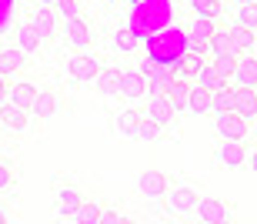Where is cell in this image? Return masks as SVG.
Listing matches in <instances>:
<instances>
[{
    "label": "cell",
    "instance_id": "obj_1",
    "mask_svg": "<svg viewBox=\"0 0 257 224\" xmlns=\"http://www.w3.org/2000/svg\"><path fill=\"white\" fill-rule=\"evenodd\" d=\"M200 191L194 184H171L167 187V194L161 197L164 201V211L167 214H177V217H194V211H197L200 204Z\"/></svg>",
    "mask_w": 257,
    "mask_h": 224
},
{
    "label": "cell",
    "instance_id": "obj_2",
    "mask_svg": "<svg viewBox=\"0 0 257 224\" xmlns=\"http://www.w3.org/2000/svg\"><path fill=\"white\" fill-rule=\"evenodd\" d=\"M60 40H64L70 50H90V40H94V34H90L87 14L60 20Z\"/></svg>",
    "mask_w": 257,
    "mask_h": 224
},
{
    "label": "cell",
    "instance_id": "obj_3",
    "mask_svg": "<svg viewBox=\"0 0 257 224\" xmlns=\"http://www.w3.org/2000/svg\"><path fill=\"white\" fill-rule=\"evenodd\" d=\"M147 84H151L147 67H127V70H120V94L117 97L131 100V104H141L147 97Z\"/></svg>",
    "mask_w": 257,
    "mask_h": 224
},
{
    "label": "cell",
    "instance_id": "obj_4",
    "mask_svg": "<svg viewBox=\"0 0 257 224\" xmlns=\"http://www.w3.org/2000/svg\"><path fill=\"white\" fill-rule=\"evenodd\" d=\"M214 114V127H217V137L224 141H244L250 134V124L237 110H210Z\"/></svg>",
    "mask_w": 257,
    "mask_h": 224
},
{
    "label": "cell",
    "instance_id": "obj_5",
    "mask_svg": "<svg viewBox=\"0 0 257 224\" xmlns=\"http://www.w3.org/2000/svg\"><path fill=\"white\" fill-rule=\"evenodd\" d=\"M220 27L217 17H194L191 24H187V50H194V54H207V40L210 34Z\"/></svg>",
    "mask_w": 257,
    "mask_h": 224
},
{
    "label": "cell",
    "instance_id": "obj_6",
    "mask_svg": "<svg viewBox=\"0 0 257 224\" xmlns=\"http://www.w3.org/2000/svg\"><path fill=\"white\" fill-rule=\"evenodd\" d=\"M27 20L37 27V34L44 37V44H50V40L60 37V17H57V10H54V7H40V4H37V7L30 10Z\"/></svg>",
    "mask_w": 257,
    "mask_h": 224
},
{
    "label": "cell",
    "instance_id": "obj_7",
    "mask_svg": "<svg viewBox=\"0 0 257 224\" xmlns=\"http://www.w3.org/2000/svg\"><path fill=\"white\" fill-rule=\"evenodd\" d=\"M100 67V57H97L94 50H77L74 57L67 60V74L74 84H87V80L94 77V70Z\"/></svg>",
    "mask_w": 257,
    "mask_h": 224
},
{
    "label": "cell",
    "instance_id": "obj_8",
    "mask_svg": "<svg viewBox=\"0 0 257 224\" xmlns=\"http://www.w3.org/2000/svg\"><path fill=\"white\" fill-rule=\"evenodd\" d=\"M87 84H90V90L100 94V97H117V94H120V70L110 67V64H100Z\"/></svg>",
    "mask_w": 257,
    "mask_h": 224
},
{
    "label": "cell",
    "instance_id": "obj_9",
    "mask_svg": "<svg viewBox=\"0 0 257 224\" xmlns=\"http://www.w3.org/2000/svg\"><path fill=\"white\" fill-rule=\"evenodd\" d=\"M167 187H171V177L164 174V171H157V167L141 171V181H137L141 197H147V201H161V197L167 194Z\"/></svg>",
    "mask_w": 257,
    "mask_h": 224
},
{
    "label": "cell",
    "instance_id": "obj_10",
    "mask_svg": "<svg viewBox=\"0 0 257 224\" xmlns=\"http://www.w3.org/2000/svg\"><path fill=\"white\" fill-rule=\"evenodd\" d=\"M141 114L151 117V121H157L161 127H171L174 121H177V110L167 104V97H164V94H151V97H144L141 100Z\"/></svg>",
    "mask_w": 257,
    "mask_h": 224
},
{
    "label": "cell",
    "instance_id": "obj_11",
    "mask_svg": "<svg viewBox=\"0 0 257 224\" xmlns=\"http://www.w3.org/2000/svg\"><path fill=\"white\" fill-rule=\"evenodd\" d=\"M194 217L200 224H224V221H230V204L220 201V197H200Z\"/></svg>",
    "mask_w": 257,
    "mask_h": 224
},
{
    "label": "cell",
    "instance_id": "obj_12",
    "mask_svg": "<svg viewBox=\"0 0 257 224\" xmlns=\"http://www.w3.org/2000/svg\"><path fill=\"white\" fill-rule=\"evenodd\" d=\"M0 127L4 131H10V134H24L30 127V110L17 107V104H0Z\"/></svg>",
    "mask_w": 257,
    "mask_h": 224
},
{
    "label": "cell",
    "instance_id": "obj_13",
    "mask_svg": "<svg viewBox=\"0 0 257 224\" xmlns=\"http://www.w3.org/2000/svg\"><path fill=\"white\" fill-rule=\"evenodd\" d=\"M230 84L234 87H257V54H240L237 57V67L230 74Z\"/></svg>",
    "mask_w": 257,
    "mask_h": 224
},
{
    "label": "cell",
    "instance_id": "obj_14",
    "mask_svg": "<svg viewBox=\"0 0 257 224\" xmlns=\"http://www.w3.org/2000/svg\"><path fill=\"white\" fill-rule=\"evenodd\" d=\"M247 154H250V151H247L244 141H224V137L217 141V161L224 167H244Z\"/></svg>",
    "mask_w": 257,
    "mask_h": 224
},
{
    "label": "cell",
    "instance_id": "obj_15",
    "mask_svg": "<svg viewBox=\"0 0 257 224\" xmlns=\"http://www.w3.org/2000/svg\"><path fill=\"white\" fill-rule=\"evenodd\" d=\"M14 47H20L24 54H37L44 47V37L37 34V27L30 20H20L17 27H14Z\"/></svg>",
    "mask_w": 257,
    "mask_h": 224
},
{
    "label": "cell",
    "instance_id": "obj_16",
    "mask_svg": "<svg viewBox=\"0 0 257 224\" xmlns=\"http://www.w3.org/2000/svg\"><path fill=\"white\" fill-rule=\"evenodd\" d=\"M57 110H60L57 90H37V97L30 104V117H34V121H50Z\"/></svg>",
    "mask_w": 257,
    "mask_h": 224
},
{
    "label": "cell",
    "instance_id": "obj_17",
    "mask_svg": "<svg viewBox=\"0 0 257 224\" xmlns=\"http://www.w3.org/2000/svg\"><path fill=\"white\" fill-rule=\"evenodd\" d=\"M164 97L177 114H187V97H191V80H181V77H171L167 87H164Z\"/></svg>",
    "mask_w": 257,
    "mask_h": 224
},
{
    "label": "cell",
    "instance_id": "obj_18",
    "mask_svg": "<svg viewBox=\"0 0 257 224\" xmlns=\"http://www.w3.org/2000/svg\"><path fill=\"white\" fill-rule=\"evenodd\" d=\"M27 67H30V54H24L20 47H0V74L14 77Z\"/></svg>",
    "mask_w": 257,
    "mask_h": 224
},
{
    "label": "cell",
    "instance_id": "obj_19",
    "mask_svg": "<svg viewBox=\"0 0 257 224\" xmlns=\"http://www.w3.org/2000/svg\"><path fill=\"white\" fill-rule=\"evenodd\" d=\"M230 30V47H234V54H257V30H247V27H240V24H227Z\"/></svg>",
    "mask_w": 257,
    "mask_h": 224
},
{
    "label": "cell",
    "instance_id": "obj_20",
    "mask_svg": "<svg viewBox=\"0 0 257 224\" xmlns=\"http://www.w3.org/2000/svg\"><path fill=\"white\" fill-rule=\"evenodd\" d=\"M204 54H194V50H184L181 57L174 60V67H171V77H181V80H194V74L200 70V64H204Z\"/></svg>",
    "mask_w": 257,
    "mask_h": 224
},
{
    "label": "cell",
    "instance_id": "obj_21",
    "mask_svg": "<svg viewBox=\"0 0 257 224\" xmlns=\"http://www.w3.org/2000/svg\"><path fill=\"white\" fill-rule=\"evenodd\" d=\"M214 107V90L204 87V84H194L191 80V97H187V114H210Z\"/></svg>",
    "mask_w": 257,
    "mask_h": 224
},
{
    "label": "cell",
    "instance_id": "obj_22",
    "mask_svg": "<svg viewBox=\"0 0 257 224\" xmlns=\"http://www.w3.org/2000/svg\"><path fill=\"white\" fill-rule=\"evenodd\" d=\"M234 110H237L247 124H254V117H257V97H254V90H250V87H234Z\"/></svg>",
    "mask_w": 257,
    "mask_h": 224
},
{
    "label": "cell",
    "instance_id": "obj_23",
    "mask_svg": "<svg viewBox=\"0 0 257 224\" xmlns=\"http://www.w3.org/2000/svg\"><path fill=\"white\" fill-rule=\"evenodd\" d=\"M34 97H37V87H34L30 80H10V94H7V100H10V104H17V107L30 110Z\"/></svg>",
    "mask_w": 257,
    "mask_h": 224
},
{
    "label": "cell",
    "instance_id": "obj_24",
    "mask_svg": "<svg viewBox=\"0 0 257 224\" xmlns=\"http://www.w3.org/2000/svg\"><path fill=\"white\" fill-rule=\"evenodd\" d=\"M80 201H84V194H80L77 187H60L57 197H54V211H57L60 217H67L77 204H80Z\"/></svg>",
    "mask_w": 257,
    "mask_h": 224
},
{
    "label": "cell",
    "instance_id": "obj_25",
    "mask_svg": "<svg viewBox=\"0 0 257 224\" xmlns=\"http://www.w3.org/2000/svg\"><path fill=\"white\" fill-rule=\"evenodd\" d=\"M187 7H191L194 17H224V7H227V0H187Z\"/></svg>",
    "mask_w": 257,
    "mask_h": 224
},
{
    "label": "cell",
    "instance_id": "obj_26",
    "mask_svg": "<svg viewBox=\"0 0 257 224\" xmlns=\"http://www.w3.org/2000/svg\"><path fill=\"white\" fill-rule=\"evenodd\" d=\"M114 124H117V131H120L124 137H134V131H137V124H141V107H124V110H117Z\"/></svg>",
    "mask_w": 257,
    "mask_h": 224
},
{
    "label": "cell",
    "instance_id": "obj_27",
    "mask_svg": "<svg viewBox=\"0 0 257 224\" xmlns=\"http://www.w3.org/2000/svg\"><path fill=\"white\" fill-rule=\"evenodd\" d=\"M114 47L124 50V54H134V50L141 47V34L134 27H117L114 30Z\"/></svg>",
    "mask_w": 257,
    "mask_h": 224
},
{
    "label": "cell",
    "instance_id": "obj_28",
    "mask_svg": "<svg viewBox=\"0 0 257 224\" xmlns=\"http://www.w3.org/2000/svg\"><path fill=\"white\" fill-rule=\"evenodd\" d=\"M97 214H100V204H97V201H80L67 217L77 221V224H97Z\"/></svg>",
    "mask_w": 257,
    "mask_h": 224
},
{
    "label": "cell",
    "instance_id": "obj_29",
    "mask_svg": "<svg viewBox=\"0 0 257 224\" xmlns=\"http://www.w3.org/2000/svg\"><path fill=\"white\" fill-rule=\"evenodd\" d=\"M164 131H167V127H161L157 121H151V117H144V114H141V124H137L134 137H137V141H161Z\"/></svg>",
    "mask_w": 257,
    "mask_h": 224
},
{
    "label": "cell",
    "instance_id": "obj_30",
    "mask_svg": "<svg viewBox=\"0 0 257 224\" xmlns=\"http://www.w3.org/2000/svg\"><path fill=\"white\" fill-rule=\"evenodd\" d=\"M14 184H17V164H14V157L0 154V194L10 191Z\"/></svg>",
    "mask_w": 257,
    "mask_h": 224
},
{
    "label": "cell",
    "instance_id": "obj_31",
    "mask_svg": "<svg viewBox=\"0 0 257 224\" xmlns=\"http://www.w3.org/2000/svg\"><path fill=\"white\" fill-rule=\"evenodd\" d=\"M210 110H234V84L224 80L217 90H214V107Z\"/></svg>",
    "mask_w": 257,
    "mask_h": 224
},
{
    "label": "cell",
    "instance_id": "obj_32",
    "mask_svg": "<svg viewBox=\"0 0 257 224\" xmlns=\"http://www.w3.org/2000/svg\"><path fill=\"white\" fill-rule=\"evenodd\" d=\"M194 84H204V87L217 90L220 84H224V80L217 77V70H214V64H210V60H204V64H200V70L194 74Z\"/></svg>",
    "mask_w": 257,
    "mask_h": 224
},
{
    "label": "cell",
    "instance_id": "obj_33",
    "mask_svg": "<svg viewBox=\"0 0 257 224\" xmlns=\"http://www.w3.org/2000/svg\"><path fill=\"white\" fill-rule=\"evenodd\" d=\"M210 64H214L220 80H230V74L237 67V54H217V57H210Z\"/></svg>",
    "mask_w": 257,
    "mask_h": 224
},
{
    "label": "cell",
    "instance_id": "obj_34",
    "mask_svg": "<svg viewBox=\"0 0 257 224\" xmlns=\"http://www.w3.org/2000/svg\"><path fill=\"white\" fill-rule=\"evenodd\" d=\"M234 24H240V27H247V30H257V4H240Z\"/></svg>",
    "mask_w": 257,
    "mask_h": 224
},
{
    "label": "cell",
    "instance_id": "obj_35",
    "mask_svg": "<svg viewBox=\"0 0 257 224\" xmlns=\"http://www.w3.org/2000/svg\"><path fill=\"white\" fill-rule=\"evenodd\" d=\"M57 17L67 20V17H80L84 14V0H57Z\"/></svg>",
    "mask_w": 257,
    "mask_h": 224
},
{
    "label": "cell",
    "instance_id": "obj_36",
    "mask_svg": "<svg viewBox=\"0 0 257 224\" xmlns=\"http://www.w3.org/2000/svg\"><path fill=\"white\" fill-rule=\"evenodd\" d=\"M124 221V214H117L114 207H104L100 204V214H97V224H120Z\"/></svg>",
    "mask_w": 257,
    "mask_h": 224
},
{
    "label": "cell",
    "instance_id": "obj_37",
    "mask_svg": "<svg viewBox=\"0 0 257 224\" xmlns=\"http://www.w3.org/2000/svg\"><path fill=\"white\" fill-rule=\"evenodd\" d=\"M7 94H10V77L0 74V104H7Z\"/></svg>",
    "mask_w": 257,
    "mask_h": 224
},
{
    "label": "cell",
    "instance_id": "obj_38",
    "mask_svg": "<svg viewBox=\"0 0 257 224\" xmlns=\"http://www.w3.org/2000/svg\"><path fill=\"white\" fill-rule=\"evenodd\" d=\"M7 217H10V207H7V204H0V224H7Z\"/></svg>",
    "mask_w": 257,
    "mask_h": 224
},
{
    "label": "cell",
    "instance_id": "obj_39",
    "mask_svg": "<svg viewBox=\"0 0 257 224\" xmlns=\"http://www.w3.org/2000/svg\"><path fill=\"white\" fill-rule=\"evenodd\" d=\"M40 7H57V0H37Z\"/></svg>",
    "mask_w": 257,
    "mask_h": 224
},
{
    "label": "cell",
    "instance_id": "obj_40",
    "mask_svg": "<svg viewBox=\"0 0 257 224\" xmlns=\"http://www.w3.org/2000/svg\"><path fill=\"white\" fill-rule=\"evenodd\" d=\"M230 4H234V7H240V4H257V0H230Z\"/></svg>",
    "mask_w": 257,
    "mask_h": 224
},
{
    "label": "cell",
    "instance_id": "obj_41",
    "mask_svg": "<svg viewBox=\"0 0 257 224\" xmlns=\"http://www.w3.org/2000/svg\"><path fill=\"white\" fill-rule=\"evenodd\" d=\"M104 4H117V0H104Z\"/></svg>",
    "mask_w": 257,
    "mask_h": 224
}]
</instances>
